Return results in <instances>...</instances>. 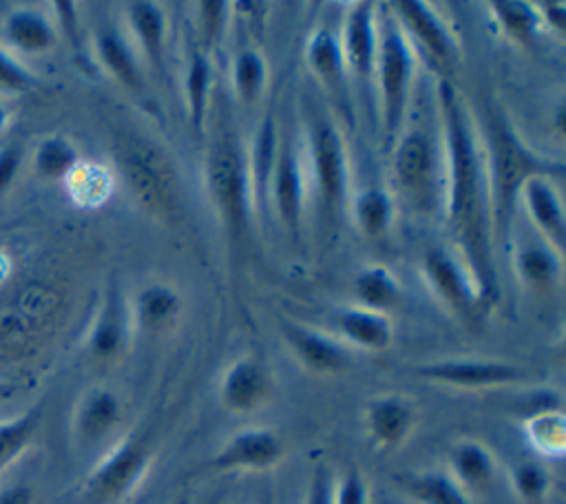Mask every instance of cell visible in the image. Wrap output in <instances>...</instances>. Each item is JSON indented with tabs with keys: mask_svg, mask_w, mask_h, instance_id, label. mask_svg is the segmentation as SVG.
Segmentation results:
<instances>
[{
	"mask_svg": "<svg viewBox=\"0 0 566 504\" xmlns=\"http://www.w3.org/2000/svg\"><path fill=\"white\" fill-rule=\"evenodd\" d=\"M352 217L363 237L380 241L389 234L394 223V197L382 186H367L349 195Z\"/></svg>",
	"mask_w": 566,
	"mask_h": 504,
	"instance_id": "4dcf8cb0",
	"label": "cell"
},
{
	"mask_svg": "<svg viewBox=\"0 0 566 504\" xmlns=\"http://www.w3.org/2000/svg\"><path fill=\"white\" fill-rule=\"evenodd\" d=\"M95 55L99 66L124 88L139 93L144 88L142 64L135 46L115 27H99L95 33Z\"/></svg>",
	"mask_w": 566,
	"mask_h": 504,
	"instance_id": "4316f807",
	"label": "cell"
},
{
	"mask_svg": "<svg viewBox=\"0 0 566 504\" xmlns=\"http://www.w3.org/2000/svg\"><path fill=\"white\" fill-rule=\"evenodd\" d=\"M511 484L524 504H542L551 489V473L537 460H522L511 469Z\"/></svg>",
	"mask_w": 566,
	"mask_h": 504,
	"instance_id": "60d3db41",
	"label": "cell"
},
{
	"mask_svg": "<svg viewBox=\"0 0 566 504\" xmlns=\"http://www.w3.org/2000/svg\"><path fill=\"white\" fill-rule=\"evenodd\" d=\"M42 420V405H35L11 420L0 422V471L7 469L33 440Z\"/></svg>",
	"mask_w": 566,
	"mask_h": 504,
	"instance_id": "74e56055",
	"label": "cell"
},
{
	"mask_svg": "<svg viewBox=\"0 0 566 504\" xmlns=\"http://www.w3.org/2000/svg\"><path fill=\"white\" fill-rule=\"evenodd\" d=\"M4 122H7V111L0 106V128L4 126Z\"/></svg>",
	"mask_w": 566,
	"mask_h": 504,
	"instance_id": "681fc988",
	"label": "cell"
},
{
	"mask_svg": "<svg viewBox=\"0 0 566 504\" xmlns=\"http://www.w3.org/2000/svg\"><path fill=\"white\" fill-rule=\"evenodd\" d=\"M354 296H356V305L389 314L400 303L402 287L398 276L389 267L374 263L356 272Z\"/></svg>",
	"mask_w": 566,
	"mask_h": 504,
	"instance_id": "e575fe53",
	"label": "cell"
},
{
	"mask_svg": "<svg viewBox=\"0 0 566 504\" xmlns=\"http://www.w3.org/2000/svg\"><path fill=\"white\" fill-rule=\"evenodd\" d=\"M4 38L7 42L24 53H42L49 51L57 35L53 22L38 9H15L4 20Z\"/></svg>",
	"mask_w": 566,
	"mask_h": 504,
	"instance_id": "d6a6232c",
	"label": "cell"
},
{
	"mask_svg": "<svg viewBox=\"0 0 566 504\" xmlns=\"http://www.w3.org/2000/svg\"><path fill=\"white\" fill-rule=\"evenodd\" d=\"M305 139L323 214L336 223L349 203V161L338 124L318 104H310L305 111Z\"/></svg>",
	"mask_w": 566,
	"mask_h": 504,
	"instance_id": "8992f818",
	"label": "cell"
},
{
	"mask_svg": "<svg viewBox=\"0 0 566 504\" xmlns=\"http://www.w3.org/2000/svg\"><path fill=\"white\" fill-rule=\"evenodd\" d=\"M416 82V53L405 33L391 18L385 2H376V64H374V106L389 148L409 115Z\"/></svg>",
	"mask_w": 566,
	"mask_h": 504,
	"instance_id": "277c9868",
	"label": "cell"
},
{
	"mask_svg": "<svg viewBox=\"0 0 566 504\" xmlns=\"http://www.w3.org/2000/svg\"><path fill=\"white\" fill-rule=\"evenodd\" d=\"M31 502H33V493L29 486L13 484L0 491V504H31Z\"/></svg>",
	"mask_w": 566,
	"mask_h": 504,
	"instance_id": "7dc6e473",
	"label": "cell"
},
{
	"mask_svg": "<svg viewBox=\"0 0 566 504\" xmlns=\"http://www.w3.org/2000/svg\"><path fill=\"white\" fill-rule=\"evenodd\" d=\"M405 495L418 504H473L447 471H411L396 477Z\"/></svg>",
	"mask_w": 566,
	"mask_h": 504,
	"instance_id": "836d02e7",
	"label": "cell"
},
{
	"mask_svg": "<svg viewBox=\"0 0 566 504\" xmlns=\"http://www.w3.org/2000/svg\"><path fill=\"white\" fill-rule=\"evenodd\" d=\"M230 82L239 102L254 104L268 84V60L254 46H241L230 62Z\"/></svg>",
	"mask_w": 566,
	"mask_h": 504,
	"instance_id": "8d00e7d4",
	"label": "cell"
},
{
	"mask_svg": "<svg viewBox=\"0 0 566 504\" xmlns=\"http://www.w3.org/2000/svg\"><path fill=\"white\" fill-rule=\"evenodd\" d=\"M33 82H35L33 75L0 49V88L27 91L33 86Z\"/></svg>",
	"mask_w": 566,
	"mask_h": 504,
	"instance_id": "ee69618b",
	"label": "cell"
},
{
	"mask_svg": "<svg viewBox=\"0 0 566 504\" xmlns=\"http://www.w3.org/2000/svg\"><path fill=\"white\" fill-rule=\"evenodd\" d=\"M276 148H279V124L274 113L268 111L254 130L250 150L245 153L252 212H259V214L268 210V192H270Z\"/></svg>",
	"mask_w": 566,
	"mask_h": 504,
	"instance_id": "d4e9b609",
	"label": "cell"
},
{
	"mask_svg": "<svg viewBox=\"0 0 566 504\" xmlns=\"http://www.w3.org/2000/svg\"><path fill=\"white\" fill-rule=\"evenodd\" d=\"M305 206V172L301 161V148L294 139L292 128H279V148L274 170L270 179L268 208L276 214L287 237L296 243L301 239L303 208Z\"/></svg>",
	"mask_w": 566,
	"mask_h": 504,
	"instance_id": "7c38bea8",
	"label": "cell"
},
{
	"mask_svg": "<svg viewBox=\"0 0 566 504\" xmlns=\"http://www.w3.org/2000/svg\"><path fill=\"white\" fill-rule=\"evenodd\" d=\"M422 279L444 309L462 323H473L486 309L469 265L451 245H433L424 252Z\"/></svg>",
	"mask_w": 566,
	"mask_h": 504,
	"instance_id": "9c48e42d",
	"label": "cell"
},
{
	"mask_svg": "<svg viewBox=\"0 0 566 504\" xmlns=\"http://www.w3.org/2000/svg\"><path fill=\"white\" fill-rule=\"evenodd\" d=\"M409 371L427 382L462 391L504 389L528 380L522 365L497 358H440L411 365Z\"/></svg>",
	"mask_w": 566,
	"mask_h": 504,
	"instance_id": "8fae6325",
	"label": "cell"
},
{
	"mask_svg": "<svg viewBox=\"0 0 566 504\" xmlns=\"http://www.w3.org/2000/svg\"><path fill=\"white\" fill-rule=\"evenodd\" d=\"M522 433L528 447L548 460H559L566 453V418L559 407H542L531 411L522 422Z\"/></svg>",
	"mask_w": 566,
	"mask_h": 504,
	"instance_id": "1f68e13d",
	"label": "cell"
},
{
	"mask_svg": "<svg viewBox=\"0 0 566 504\" xmlns=\"http://www.w3.org/2000/svg\"><path fill=\"white\" fill-rule=\"evenodd\" d=\"M279 327L287 349L305 371L314 376H340L352 367V349L338 336L290 318H281Z\"/></svg>",
	"mask_w": 566,
	"mask_h": 504,
	"instance_id": "9a60e30c",
	"label": "cell"
},
{
	"mask_svg": "<svg viewBox=\"0 0 566 504\" xmlns=\"http://www.w3.org/2000/svg\"><path fill=\"white\" fill-rule=\"evenodd\" d=\"M122 418L119 398L106 387H91L84 391L73 409L71 429L82 444L104 440Z\"/></svg>",
	"mask_w": 566,
	"mask_h": 504,
	"instance_id": "484cf974",
	"label": "cell"
},
{
	"mask_svg": "<svg viewBox=\"0 0 566 504\" xmlns=\"http://www.w3.org/2000/svg\"><path fill=\"white\" fill-rule=\"evenodd\" d=\"M195 20H197V38L195 42L210 55L219 42L226 35L230 15H232V2L223 0H208L195 4Z\"/></svg>",
	"mask_w": 566,
	"mask_h": 504,
	"instance_id": "ab89813d",
	"label": "cell"
},
{
	"mask_svg": "<svg viewBox=\"0 0 566 504\" xmlns=\"http://www.w3.org/2000/svg\"><path fill=\"white\" fill-rule=\"evenodd\" d=\"M285 458L283 438L265 427H248L232 433L210 458L208 466L221 473L268 471Z\"/></svg>",
	"mask_w": 566,
	"mask_h": 504,
	"instance_id": "e0dca14e",
	"label": "cell"
},
{
	"mask_svg": "<svg viewBox=\"0 0 566 504\" xmlns=\"http://www.w3.org/2000/svg\"><path fill=\"white\" fill-rule=\"evenodd\" d=\"M447 473L469 497H473L493 484L497 460L484 442L475 438H460L449 447Z\"/></svg>",
	"mask_w": 566,
	"mask_h": 504,
	"instance_id": "603a6c76",
	"label": "cell"
},
{
	"mask_svg": "<svg viewBox=\"0 0 566 504\" xmlns=\"http://www.w3.org/2000/svg\"><path fill=\"white\" fill-rule=\"evenodd\" d=\"M22 161V150L15 144L0 148V197L11 188Z\"/></svg>",
	"mask_w": 566,
	"mask_h": 504,
	"instance_id": "bcb514c9",
	"label": "cell"
},
{
	"mask_svg": "<svg viewBox=\"0 0 566 504\" xmlns=\"http://www.w3.org/2000/svg\"><path fill=\"white\" fill-rule=\"evenodd\" d=\"M305 64L316 80V84L325 91V95L336 102L343 119H354V93L352 82L345 69L338 31L329 24H318L305 44Z\"/></svg>",
	"mask_w": 566,
	"mask_h": 504,
	"instance_id": "5bb4252c",
	"label": "cell"
},
{
	"mask_svg": "<svg viewBox=\"0 0 566 504\" xmlns=\"http://www.w3.org/2000/svg\"><path fill=\"white\" fill-rule=\"evenodd\" d=\"M212 86V62L210 55L192 42L186 53V69H184V102L186 115L197 135L206 130V115H208V99Z\"/></svg>",
	"mask_w": 566,
	"mask_h": 504,
	"instance_id": "f1b7e54d",
	"label": "cell"
},
{
	"mask_svg": "<svg viewBox=\"0 0 566 504\" xmlns=\"http://www.w3.org/2000/svg\"><path fill=\"white\" fill-rule=\"evenodd\" d=\"M71 201L80 208H99L113 192V175L95 161H77L62 179Z\"/></svg>",
	"mask_w": 566,
	"mask_h": 504,
	"instance_id": "d590c367",
	"label": "cell"
},
{
	"mask_svg": "<svg viewBox=\"0 0 566 504\" xmlns=\"http://www.w3.org/2000/svg\"><path fill=\"white\" fill-rule=\"evenodd\" d=\"M433 99L444 146L442 217L453 241L451 248L469 265L486 307L500 296V279L482 137L464 95L451 80H438Z\"/></svg>",
	"mask_w": 566,
	"mask_h": 504,
	"instance_id": "6da1fadb",
	"label": "cell"
},
{
	"mask_svg": "<svg viewBox=\"0 0 566 504\" xmlns=\"http://www.w3.org/2000/svg\"><path fill=\"white\" fill-rule=\"evenodd\" d=\"M119 168L139 206L159 219L177 212L179 190L168 161L157 148L144 141L128 144L119 155Z\"/></svg>",
	"mask_w": 566,
	"mask_h": 504,
	"instance_id": "30bf717a",
	"label": "cell"
},
{
	"mask_svg": "<svg viewBox=\"0 0 566 504\" xmlns=\"http://www.w3.org/2000/svg\"><path fill=\"white\" fill-rule=\"evenodd\" d=\"M150 462L148 431L128 433L91 469L84 482L86 504H117L126 500L146 477Z\"/></svg>",
	"mask_w": 566,
	"mask_h": 504,
	"instance_id": "ba28073f",
	"label": "cell"
},
{
	"mask_svg": "<svg viewBox=\"0 0 566 504\" xmlns=\"http://www.w3.org/2000/svg\"><path fill=\"white\" fill-rule=\"evenodd\" d=\"M133 329L128 301L122 296L117 285H108L88 325L86 351L102 363L115 360L128 347Z\"/></svg>",
	"mask_w": 566,
	"mask_h": 504,
	"instance_id": "ac0fdd59",
	"label": "cell"
},
{
	"mask_svg": "<svg viewBox=\"0 0 566 504\" xmlns=\"http://www.w3.org/2000/svg\"><path fill=\"white\" fill-rule=\"evenodd\" d=\"M206 188L230 239H241L252 214L248 157L232 128H223L206 155Z\"/></svg>",
	"mask_w": 566,
	"mask_h": 504,
	"instance_id": "5b68a950",
	"label": "cell"
},
{
	"mask_svg": "<svg viewBox=\"0 0 566 504\" xmlns=\"http://www.w3.org/2000/svg\"><path fill=\"white\" fill-rule=\"evenodd\" d=\"M11 391H13V387H11V385H7V382H0V398H7V396H11Z\"/></svg>",
	"mask_w": 566,
	"mask_h": 504,
	"instance_id": "c3c4849f",
	"label": "cell"
},
{
	"mask_svg": "<svg viewBox=\"0 0 566 504\" xmlns=\"http://www.w3.org/2000/svg\"><path fill=\"white\" fill-rule=\"evenodd\" d=\"M416 405L400 393H382L371 398L363 411L367 440L378 451H394L409 440L416 427Z\"/></svg>",
	"mask_w": 566,
	"mask_h": 504,
	"instance_id": "ffe728a7",
	"label": "cell"
},
{
	"mask_svg": "<svg viewBox=\"0 0 566 504\" xmlns=\"http://www.w3.org/2000/svg\"><path fill=\"white\" fill-rule=\"evenodd\" d=\"M391 179L396 192L420 212H442L444 206V146L440 122L405 117V124L389 146Z\"/></svg>",
	"mask_w": 566,
	"mask_h": 504,
	"instance_id": "3957f363",
	"label": "cell"
},
{
	"mask_svg": "<svg viewBox=\"0 0 566 504\" xmlns=\"http://www.w3.org/2000/svg\"><path fill=\"white\" fill-rule=\"evenodd\" d=\"M482 146L486 157L489 190H491V212H493V239L495 250L506 248L511 223L517 212V197L522 186L531 177H553L559 179L566 172L562 159H551L531 148L517 130L509 124L506 115L497 108H489L484 115Z\"/></svg>",
	"mask_w": 566,
	"mask_h": 504,
	"instance_id": "7a4b0ae2",
	"label": "cell"
},
{
	"mask_svg": "<svg viewBox=\"0 0 566 504\" xmlns=\"http://www.w3.org/2000/svg\"><path fill=\"white\" fill-rule=\"evenodd\" d=\"M338 42L352 86L367 106L374 104V64H376V2H349L338 31Z\"/></svg>",
	"mask_w": 566,
	"mask_h": 504,
	"instance_id": "4fadbf2b",
	"label": "cell"
},
{
	"mask_svg": "<svg viewBox=\"0 0 566 504\" xmlns=\"http://www.w3.org/2000/svg\"><path fill=\"white\" fill-rule=\"evenodd\" d=\"M334 504H369V486L360 469L349 466L334 482Z\"/></svg>",
	"mask_w": 566,
	"mask_h": 504,
	"instance_id": "b9f144b4",
	"label": "cell"
},
{
	"mask_svg": "<svg viewBox=\"0 0 566 504\" xmlns=\"http://www.w3.org/2000/svg\"><path fill=\"white\" fill-rule=\"evenodd\" d=\"M511 250L513 272L517 281L533 294H553L564 274V254L548 245L533 230L526 232H509L506 248Z\"/></svg>",
	"mask_w": 566,
	"mask_h": 504,
	"instance_id": "2e32d148",
	"label": "cell"
},
{
	"mask_svg": "<svg viewBox=\"0 0 566 504\" xmlns=\"http://www.w3.org/2000/svg\"><path fill=\"white\" fill-rule=\"evenodd\" d=\"M272 393V378L268 367L254 358H237L221 376L219 400L232 413L256 411Z\"/></svg>",
	"mask_w": 566,
	"mask_h": 504,
	"instance_id": "44dd1931",
	"label": "cell"
},
{
	"mask_svg": "<svg viewBox=\"0 0 566 504\" xmlns=\"http://www.w3.org/2000/svg\"><path fill=\"white\" fill-rule=\"evenodd\" d=\"M80 161L75 144L64 135H51L40 141L33 164L35 170L46 179H64Z\"/></svg>",
	"mask_w": 566,
	"mask_h": 504,
	"instance_id": "f35d334b",
	"label": "cell"
},
{
	"mask_svg": "<svg viewBox=\"0 0 566 504\" xmlns=\"http://www.w3.org/2000/svg\"><path fill=\"white\" fill-rule=\"evenodd\" d=\"M491 18L497 31L515 46L531 51L542 33V20L535 2L526 0H493L489 2Z\"/></svg>",
	"mask_w": 566,
	"mask_h": 504,
	"instance_id": "f546056e",
	"label": "cell"
},
{
	"mask_svg": "<svg viewBox=\"0 0 566 504\" xmlns=\"http://www.w3.org/2000/svg\"><path fill=\"white\" fill-rule=\"evenodd\" d=\"M181 294L172 285L148 283L128 303L133 327L146 334L166 332L181 314Z\"/></svg>",
	"mask_w": 566,
	"mask_h": 504,
	"instance_id": "83f0119b",
	"label": "cell"
},
{
	"mask_svg": "<svg viewBox=\"0 0 566 504\" xmlns=\"http://www.w3.org/2000/svg\"><path fill=\"white\" fill-rule=\"evenodd\" d=\"M334 473L327 464H316L307 480L303 504H334Z\"/></svg>",
	"mask_w": 566,
	"mask_h": 504,
	"instance_id": "7bdbcfd3",
	"label": "cell"
},
{
	"mask_svg": "<svg viewBox=\"0 0 566 504\" xmlns=\"http://www.w3.org/2000/svg\"><path fill=\"white\" fill-rule=\"evenodd\" d=\"M338 338L352 349L385 351L394 343V321L385 312L347 305L336 312Z\"/></svg>",
	"mask_w": 566,
	"mask_h": 504,
	"instance_id": "cb8c5ba5",
	"label": "cell"
},
{
	"mask_svg": "<svg viewBox=\"0 0 566 504\" xmlns=\"http://www.w3.org/2000/svg\"><path fill=\"white\" fill-rule=\"evenodd\" d=\"M517 208L524 210V217L531 230L542 237L548 245L564 254L566 248V214L557 179L539 175L531 177L517 197Z\"/></svg>",
	"mask_w": 566,
	"mask_h": 504,
	"instance_id": "d6986e66",
	"label": "cell"
},
{
	"mask_svg": "<svg viewBox=\"0 0 566 504\" xmlns=\"http://www.w3.org/2000/svg\"><path fill=\"white\" fill-rule=\"evenodd\" d=\"M124 15H126V27L142 57L159 75H164L166 42H168V18L164 7L150 0H133L124 4Z\"/></svg>",
	"mask_w": 566,
	"mask_h": 504,
	"instance_id": "7402d4cb",
	"label": "cell"
},
{
	"mask_svg": "<svg viewBox=\"0 0 566 504\" xmlns=\"http://www.w3.org/2000/svg\"><path fill=\"white\" fill-rule=\"evenodd\" d=\"M391 18L405 33L416 57L420 55L438 80H451L460 66V42L442 18V13L422 0H391L385 2Z\"/></svg>",
	"mask_w": 566,
	"mask_h": 504,
	"instance_id": "52a82bcc",
	"label": "cell"
},
{
	"mask_svg": "<svg viewBox=\"0 0 566 504\" xmlns=\"http://www.w3.org/2000/svg\"><path fill=\"white\" fill-rule=\"evenodd\" d=\"M542 27L551 29L557 38L566 35V4L559 0H548V2H535Z\"/></svg>",
	"mask_w": 566,
	"mask_h": 504,
	"instance_id": "f6af8a7d",
	"label": "cell"
}]
</instances>
